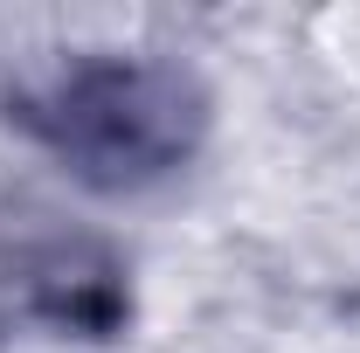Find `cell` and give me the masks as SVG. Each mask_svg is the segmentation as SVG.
<instances>
[{
    "label": "cell",
    "mask_w": 360,
    "mask_h": 353,
    "mask_svg": "<svg viewBox=\"0 0 360 353\" xmlns=\"http://www.w3.org/2000/svg\"><path fill=\"white\" fill-rule=\"evenodd\" d=\"M42 146H56L70 167L97 187H139L160 180L201 132V97L187 77L153 63H90L56 77L21 111Z\"/></svg>",
    "instance_id": "cell-1"
}]
</instances>
